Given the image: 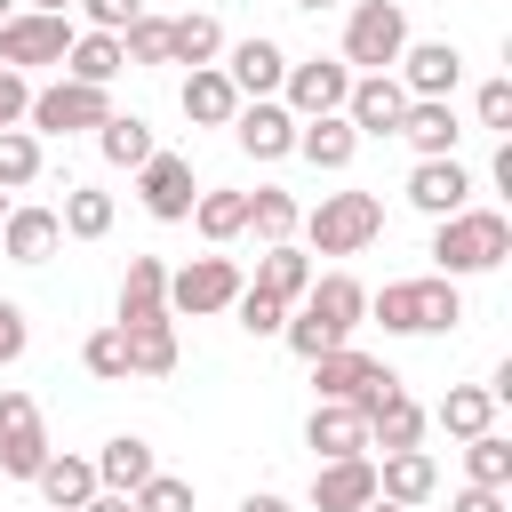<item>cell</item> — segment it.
Listing matches in <instances>:
<instances>
[{
	"mask_svg": "<svg viewBox=\"0 0 512 512\" xmlns=\"http://www.w3.org/2000/svg\"><path fill=\"white\" fill-rule=\"evenodd\" d=\"M176 104H184V120H192V128H232V112H240V88L224 80V64H192Z\"/></svg>",
	"mask_w": 512,
	"mask_h": 512,
	"instance_id": "d4e9b609",
	"label": "cell"
},
{
	"mask_svg": "<svg viewBox=\"0 0 512 512\" xmlns=\"http://www.w3.org/2000/svg\"><path fill=\"white\" fill-rule=\"evenodd\" d=\"M224 56V24L208 16V8H184V16H168V64H216Z\"/></svg>",
	"mask_w": 512,
	"mask_h": 512,
	"instance_id": "f546056e",
	"label": "cell"
},
{
	"mask_svg": "<svg viewBox=\"0 0 512 512\" xmlns=\"http://www.w3.org/2000/svg\"><path fill=\"white\" fill-rule=\"evenodd\" d=\"M48 464V424L32 392H0V480H32Z\"/></svg>",
	"mask_w": 512,
	"mask_h": 512,
	"instance_id": "30bf717a",
	"label": "cell"
},
{
	"mask_svg": "<svg viewBox=\"0 0 512 512\" xmlns=\"http://www.w3.org/2000/svg\"><path fill=\"white\" fill-rule=\"evenodd\" d=\"M120 72H128V56H120V32H72V48H64V80L112 88Z\"/></svg>",
	"mask_w": 512,
	"mask_h": 512,
	"instance_id": "83f0119b",
	"label": "cell"
},
{
	"mask_svg": "<svg viewBox=\"0 0 512 512\" xmlns=\"http://www.w3.org/2000/svg\"><path fill=\"white\" fill-rule=\"evenodd\" d=\"M80 512H136V504H128V496H112V488H96V496H88Z\"/></svg>",
	"mask_w": 512,
	"mask_h": 512,
	"instance_id": "f907efd6",
	"label": "cell"
},
{
	"mask_svg": "<svg viewBox=\"0 0 512 512\" xmlns=\"http://www.w3.org/2000/svg\"><path fill=\"white\" fill-rule=\"evenodd\" d=\"M344 88H352V64L344 56H304V64H288L280 104L296 120H312V112H344Z\"/></svg>",
	"mask_w": 512,
	"mask_h": 512,
	"instance_id": "7c38bea8",
	"label": "cell"
},
{
	"mask_svg": "<svg viewBox=\"0 0 512 512\" xmlns=\"http://www.w3.org/2000/svg\"><path fill=\"white\" fill-rule=\"evenodd\" d=\"M288 8H304V16H320V8H336V0H288Z\"/></svg>",
	"mask_w": 512,
	"mask_h": 512,
	"instance_id": "db71d44e",
	"label": "cell"
},
{
	"mask_svg": "<svg viewBox=\"0 0 512 512\" xmlns=\"http://www.w3.org/2000/svg\"><path fill=\"white\" fill-rule=\"evenodd\" d=\"M120 328V320H112ZM128 336V376H176V320H144V328H120Z\"/></svg>",
	"mask_w": 512,
	"mask_h": 512,
	"instance_id": "836d02e7",
	"label": "cell"
},
{
	"mask_svg": "<svg viewBox=\"0 0 512 512\" xmlns=\"http://www.w3.org/2000/svg\"><path fill=\"white\" fill-rule=\"evenodd\" d=\"M376 496H392V504H432L440 496V464H432V448L416 440V448H392V456H376Z\"/></svg>",
	"mask_w": 512,
	"mask_h": 512,
	"instance_id": "44dd1931",
	"label": "cell"
},
{
	"mask_svg": "<svg viewBox=\"0 0 512 512\" xmlns=\"http://www.w3.org/2000/svg\"><path fill=\"white\" fill-rule=\"evenodd\" d=\"M232 144H240L248 160H288V152H296V112H288L280 96H248V104L232 112Z\"/></svg>",
	"mask_w": 512,
	"mask_h": 512,
	"instance_id": "4fadbf2b",
	"label": "cell"
},
{
	"mask_svg": "<svg viewBox=\"0 0 512 512\" xmlns=\"http://www.w3.org/2000/svg\"><path fill=\"white\" fill-rule=\"evenodd\" d=\"M408 208L416 216H456V208H472V168L448 152V160H416L408 168Z\"/></svg>",
	"mask_w": 512,
	"mask_h": 512,
	"instance_id": "2e32d148",
	"label": "cell"
},
{
	"mask_svg": "<svg viewBox=\"0 0 512 512\" xmlns=\"http://www.w3.org/2000/svg\"><path fill=\"white\" fill-rule=\"evenodd\" d=\"M472 120H480V128H496V136H512V80H480Z\"/></svg>",
	"mask_w": 512,
	"mask_h": 512,
	"instance_id": "ee69618b",
	"label": "cell"
},
{
	"mask_svg": "<svg viewBox=\"0 0 512 512\" xmlns=\"http://www.w3.org/2000/svg\"><path fill=\"white\" fill-rule=\"evenodd\" d=\"M392 136H408V152L416 160H448L456 152V136H464V120H456V104L448 96H408V112H400V128Z\"/></svg>",
	"mask_w": 512,
	"mask_h": 512,
	"instance_id": "ac0fdd59",
	"label": "cell"
},
{
	"mask_svg": "<svg viewBox=\"0 0 512 512\" xmlns=\"http://www.w3.org/2000/svg\"><path fill=\"white\" fill-rule=\"evenodd\" d=\"M80 368L104 376V384H128V336H120V328H96V336L80 344Z\"/></svg>",
	"mask_w": 512,
	"mask_h": 512,
	"instance_id": "ab89813d",
	"label": "cell"
},
{
	"mask_svg": "<svg viewBox=\"0 0 512 512\" xmlns=\"http://www.w3.org/2000/svg\"><path fill=\"white\" fill-rule=\"evenodd\" d=\"M224 80L240 88V104H248V96H280V80H288V48L264 40V32H256V40H232V48H224Z\"/></svg>",
	"mask_w": 512,
	"mask_h": 512,
	"instance_id": "e0dca14e",
	"label": "cell"
},
{
	"mask_svg": "<svg viewBox=\"0 0 512 512\" xmlns=\"http://www.w3.org/2000/svg\"><path fill=\"white\" fill-rule=\"evenodd\" d=\"M24 352H32V320H24L16 296H0V368H16Z\"/></svg>",
	"mask_w": 512,
	"mask_h": 512,
	"instance_id": "f6af8a7d",
	"label": "cell"
},
{
	"mask_svg": "<svg viewBox=\"0 0 512 512\" xmlns=\"http://www.w3.org/2000/svg\"><path fill=\"white\" fill-rule=\"evenodd\" d=\"M400 48H408V8L400 0H360L352 16H344V64L352 72H392L400 64Z\"/></svg>",
	"mask_w": 512,
	"mask_h": 512,
	"instance_id": "8992f818",
	"label": "cell"
},
{
	"mask_svg": "<svg viewBox=\"0 0 512 512\" xmlns=\"http://www.w3.org/2000/svg\"><path fill=\"white\" fill-rule=\"evenodd\" d=\"M432 272L440 280H472V272H496L512 256V216L504 208H456V216H432Z\"/></svg>",
	"mask_w": 512,
	"mask_h": 512,
	"instance_id": "7a4b0ae2",
	"label": "cell"
},
{
	"mask_svg": "<svg viewBox=\"0 0 512 512\" xmlns=\"http://www.w3.org/2000/svg\"><path fill=\"white\" fill-rule=\"evenodd\" d=\"M304 448L328 464V456H368V416L352 408V400H312V416H304Z\"/></svg>",
	"mask_w": 512,
	"mask_h": 512,
	"instance_id": "ffe728a7",
	"label": "cell"
},
{
	"mask_svg": "<svg viewBox=\"0 0 512 512\" xmlns=\"http://www.w3.org/2000/svg\"><path fill=\"white\" fill-rule=\"evenodd\" d=\"M88 464H96V488H112V496H136V488L160 472V456H152V440H144V432H112Z\"/></svg>",
	"mask_w": 512,
	"mask_h": 512,
	"instance_id": "603a6c76",
	"label": "cell"
},
{
	"mask_svg": "<svg viewBox=\"0 0 512 512\" xmlns=\"http://www.w3.org/2000/svg\"><path fill=\"white\" fill-rule=\"evenodd\" d=\"M96 152H104L112 168H144L160 144H152V120H136V112H112V120L96 128Z\"/></svg>",
	"mask_w": 512,
	"mask_h": 512,
	"instance_id": "d590c367",
	"label": "cell"
},
{
	"mask_svg": "<svg viewBox=\"0 0 512 512\" xmlns=\"http://www.w3.org/2000/svg\"><path fill=\"white\" fill-rule=\"evenodd\" d=\"M240 288H248V280H240L232 256H192V264L168 272V312H176V320H208V312H232Z\"/></svg>",
	"mask_w": 512,
	"mask_h": 512,
	"instance_id": "ba28073f",
	"label": "cell"
},
{
	"mask_svg": "<svg viewBox=\"0 0 512 512\" xmlns=\"http://www.w3.org/2000/svg\"><path fill=\"white\" fill-rule=\"evenodd\" d=\"M32 488H40V504H48V512H80V504L96 496V464H88V456H56V448H48V464L32 472Z\"/></svg>",
	"mask_w": 512,
	"mask_h": 512,
	"instance_id": "4316f807",
	"label": "cell"
},
{
	"mask_svg": "<svg viewBox=\"0 0 512 512\" xmlns=\"http://www.w3.org/2000/svg\"><path fill=\"white\" fill-rule=\"evenodd\" d=\"M496 408H504V400H496L488 384H448V400L432 408V424H440L448 440H472V432H488V424H496Z\"/></svg>",
	"mask_w": 512,
	"mask_h": 512,
	"instance_id": "4dcf8cb0",
	"label": "cell"
},
{
	"mask_svg": "<svg viewBox=\"0 0 512 512\" xmlns=\"http://www.w3.org/2000/svg\"><path fill=\"white\" fill-rule=\"evenodd\" d=\"M16 8H24V0H0V24H8V16H16Z\"/></svg>",
	"mask_w": 512,
	"mask_h": 512,
	"instance_id": "11a10c76",
	"label": "cell"
},
{
	"mask_svg": "<svg viewBox=\"0 0 512 512\" xmlns=\"http://www.w3.org/2000/svg\"><path fill=\"white\" fill-rule=\"evenodd\" d=\"M184 224H200V240H240V232H248V192L208 184V192L192 200V216H184Z\"/></svg>",
	"mask_w": 512,
	"mask_h": 512,
	"instance_id": "e575fe53",
	"label": "cell"
},
{
	"mask_svg": "<svg viewBox=\"0 0 512 512\" xmlns=\"http://www.w3.org/2000/svg\"><path fill=\"white\" fill-rule=\"evenodd\" d=\"M368 320V288L352 280V272H312V288L288 304V320H280V336H288V352L296 360H320L328 344H352V328Z\"/></svg>",
	"mask_w": 512,
	"mask_h": 512,
	"instance_id": "6da1fadb",
	"label": "cell"
},
{
	"mask_svg": "<svg viewBox=\"0 0 512 512\" xmlns=\"http://www.w3.org/2000/svg\"><path fill=\"white\" fill-rule=\"evenodd\" d=\"M40 184V136L32 128H0V192Z\"/></svg>",
	"mask_w": 512,
	"mask_h": 512,
	"instance_id": "f35d334b",
	"label": "cell"
},
{
	"mask_svg": "<svg viewBox=\"0 0 512 512\" xmlns=\"http://www.w3.org/2000/svg\"><path fill=\"white\" fill-rule=\"evenodd\" d=\"M360 512H408V504H392V496H368V504H360Z\"/></svg>",
	"mask_w": 512,
	"mask_h": 512,
	"instance_id": "f5cc1de1",
	"label": "cell"
},
{
	"mask_svg": "<svg viewBox=\"0 0 512 512\" xmlns=\"http://www.w3.org/2000/svg\"><path fill=\"white\" fill-rule=\"evenodd\" d=\"M296 216H304L296 192H280V184H256V192H248V232H256L264 248H272V240H296Z\"/></svg>",
	"mask_w": 512,
	"mask_h": 512,
	"instance_id": "8d00e7d4",
	"label": "cell"
},
{
	"mask_svg": "<svg viewBox=\"0 0 512 512\" xmlns=\"http://www.w3.org/2000/svg\"><path fill=\"white\" fill-rule=\"evenodd\" d=\"M448 512H512V504H504V488H472V480H464V488L448 496Z\"/></svg>",
	"mask_w": 512,
	"mask_h": 512,
	"instance_id": "c3c4849f",
	"label": "cell"
},
{
	"mask_svg": "<svg viewBox=\"0 0 512 512\" xmlns=\"http://www.w3.org/2000/svg\"><path fill=\"white\" fill-rule=\"evenodd\" d=\"M296 232H304L320 256H360V248L384 232V200H376V192H320V208H304Z\"/></svg>",
	"mask_w": 512,
	"mask_h": 512,
	"instance_id": "277c9868",
	"label": "cell"
},
{
	"mask_svg": "<svg viewBox=\"0 0 512 512\" xmlns=\"http://www.w3.org/2000/svg\"><path fill=\"white\" fill-rule=\"evenodd\" d=\"M392 80H400L408 96H456V80H464V48H456V40H408L400 64H392Z\"/></svg>",
	"mask_w": 512,
	"mask_h": 512,
	"instance_id": "5bb4252c",
	"label": "cell"
},
{
	"mask_svg": "<svg viewBox=\"0 0 512 512\" xmlns=\"http://www.w3.org/2000/svg\"><path fill=\"white\" fill-rule=\"evenodd\" d=\"M256 288H264V296H280V304H296V296L312 288V256H304L296 240H272V248L256 256Z\"/></svg>",
	"mask_w": 512,
	"mask_h": 512,
	"instance_id": "d6a6232c",
	"label": "cell"
},
{
	"mask_svg": "<svg viewBox=\"0 0 512 512\" xmlns=\"http://www.w3.org/2000/svg\"><path fill=\"white\" fill-rule=\"evenodd\" d=\"M72 48V16H48V8H16L0 24V64L8 72H40V64H64Z\"/></svg>",
	"mask_w": 512,
	"mask_h": 512,
	"instance_id": "9c48e42d",
	"label": "cell"
},
{
	"mask_svg": "<svg viewBox=\"0 0 512 512\" xmlns=\"http://www.w3.org/2000/svg\"><path fill=\"white\" fill-rule=\"evenodd\" d=\"M296 160H312L320 176H344L360 160V128L344 112H312V120H296Z\"/></svg>",
	"mask_w": 512,
	"mask_h": 512,
	"instance_id": "d6986e66",
	"label": "cell"
},
{
	"mask_svg": "<svg viewBox=\"0 0 512 512\" xmlns=\"http://www.w3.org/2000/svg\"><path fill=\"white\" fill-rule=\"evenodd\" d=\"M368 312L384 320V336H448V328L464 320V296H456V280L424 272V280H384V288H368Z\"/></svg>",
	"mask_w": 512,
	"mask_h": 512,
	"instance_id": "3957f363",
	"label": "cell"
},
{
	"mask_svg": "<svg viewBox=\"0 0 512 512\" xmlns=\"http://www.w3.org/2000/svg\"><path fill=\"white\" fill-rule=\"evenodd\" d=\"M24 8H48V16H72V0H24Z\"/></svg>",
	"mask_w": 512,
	"mask_h": 512,
	"instance_id": "816d5d0a",
	"label": "cell"
},
{
	"mask_svg": "<svg viewBox=\"0 0 512 512\" xmlns=\"http://www.w3.org/2000/svg\"><path fill=\"white\" fill-rule=\"evenodd\" d=\"M120 56H128V64H168V16L144 8V16L120 32Z\"/></svg>",
	"mask_w": 512,
	"mask_h": 512,
	"instance_id": "60d3db41",
	"label": "cell"
},
{
	"mask_svg": "<svg viewBox=\"0 0 512 512\" xmlns=\"http://www.w3.org/2000/svg\"><path fill=\"white\" fill-rule=\"evenodd\" d=\"M424 424H432V416H424V408H416L408 392H392V400H376V408H368V456H392V448H416V440H424Z\"/></svg>",
	"mask_w": 512,
	"mask_h": 512,
	"instance_id": "f1b7e54d",
	"label": "cell"
},
{
	"mask_svg": "<svg viewBox=\"0 0 512 512\" xmlns=\"http://www.w3.org/2000/svg\"><path fill=\"white\" fill-rule=\"evenodd\" d=\"M72 8L88 16V32H128L144 16V0H72Z\"/></svg>",
	"mask_w": 512,
	"mask_h": 512,
	"instance_id": "bcb514c9",
	"label": "cell"
},
{
	"mask_svg": "<svg viewBox=\"0 0 512 512\" xmlns=\"http://www.w3.org/2000/svg\"><path fill=\"white\" fill-rule=\"evenodd\" d=\"M240 512H296L288 496H272V488H256V496H240Z\"/></svg>",
	"mask_w": 512,
	"mask_h": 512,
	"instance_id": "681fc988",
	"label": "cell"
},
{
	"mask_svg": "<svg viewBox=\"0 0 512 512\" xmlns=\"http://www.w3.org/2000/svg\"><path fill=\"white\" fill-rule=\"evenodd\" d=\"M400 392V376L376 360V352H360V344H328L320 360H312V400H352L360 416L376 408V400H392Z\"/></svg>",
	"mask_w": 512,
	"mask_h": 512,
	"instance_id": "5b68a950",
	"label": "cell"
},
{
	"mask_svg": "<svg viewBox=\"0 0 512 512\" xmlns=\"http://www.w3.org/2000/svg\"><path fill=\"white\" fill-rule=\"evenodd\" d=\"M232 312H240V328H248V336H280V320H288V304H280V296H264L256 280L232 296Z\"/></svg>",
	"mask_w": 512,
	"mask_h": 512,
	"instance_id": "b9f144b4",
	"label": "cell"
},
{
	"mask_svg": "<svg viewBox=\"0 0 512 512\" xmlns=\"http://www.w3.org/2000/svg\"><path fill=\"white\" fill-rule=\"evenodd\" d=\"M112 216H120V200H112V192H96V184H64V208H56L64 240H104V232H112Z\"/></svg>",
	"mask_w": 512,
	"mask_h": 512,
	"instance_id": "1f68e13d",
	"label": "cell"
},
{
	"mask_svg": "<svg viewBox=\"0 0 512 512\" xmlns=\"http://www.w3.org/2000/svg\"><path fill=\"white\" fill-rule=\"evenodd\" d=\"M144 320H176L160 256H128V272H120V328H144Z\"/></svg>",
	"mask_w": 512,
	"mask_h": 512,
	"instance_id": "cb8c5ba5",
	"label": "cell"
},
{
	"mask_svg": "<svg viewBox=\"0 0 512 512\" xmlns=\"http://www.w3.org/2000/svg\"><path fill=\"white\" fill-rule=\"evenodd\" d=\"M0 248H8L16 264H48V256L64 248L56 208H8V216H0Z\"/></svg>",
	"mask_w": 512,
	"mask_h": 512,
	"instance_id": "484cf974",
	"label": "cell"
},
{
	"mask_svg": "<svg viewBox=\"0 0 512 512\" xmlns=\"http://www.w3.org/2000/svg\"><path fill=\"white\" fill-rule=\"evenodd\" d=\"M136 200H144V216H152V224H184V216H192V200H200L192 160H184V152H152V160L136 168Z\"/></svg>",
	"mask_w": 512,
	"mask_h": 512,
	"instance_id": "8fae6325",
	"label": "cell"
},
{
	"mask_svg": "<svg viewBox=\"0 0 512 512\" xmlns=\"http://www.w3.org/2000/svg\"><path fill=\"white\" fill-rule=\"evenodd\" d=\"M104 120H112V88H88V80H48L24 104L32 136H80V128H104Z\"/></svg>",
	"mask_w": 512,
	"mask_h": 512,
	"instance_id": "52a82bcc",
	"label": "cell"
},
{
	"mask_svg": "<svg viewBox=\"0 0 512 512\" xmlns=\"http://www.w3.org/2000/svg\"><path fill=\"white\" fill-rule=\"evenodd\" d=\"M40 512H48V504H40Z\"/></svg>",
	"mask_w": 512,
	"mask_h": 512,
	"instance_id": "6f0895ef",
	"label": "cell"
},
{
	"mask_svg": "<svg viewBox=\"0 0 512 512\" xmlns=\"http://www.w3.org/2000/svg\"><path fill=\"white\" fill-rule=\"evenodd\" d=\"M464 480H472V488H512V440H504L496 424L464 440Z\"/></svg>",
	"mask_w": 512,
	"mask_h": 512,
	"instance_id": "74e56055",
	"label": "cell"
},
{
	"mask_svg": "<svg viewBox=\"0 0 512 512\" xmlns=\"http://www.w3.org/2000/svg\"><path fill=\"white\" fill-rule=\"evenodd\" d=\"M128 504H136V512H192V480H184V472H152Z\"/></svg>",
	"mask_w": 512,
	"mask_h": 512,
	"instance_id": "7bdbcfd3",
	"label": "cell"
},
{
	"mask_svg": "<svg viewBox=\"0 0 512 512\" xmlns=\"http://www.w3.org/2000/svg\"><path fill=\"white\" fill-rule=\"evenodd\" d=\"M24 104H32V80L0 64V128H24Z\"/></svg>",
	"mask_w": 512,
	"mask_h": 512,
	"instance_id": "7dc6e473",
	"label": "cell"
},
{
	"mask_svg": "<svg viewBox=\"0 0 512 512\" xmlns=\"http://www.w3.org/2000/svg\"><path fill=\"white\" fill-rule=\"evenodd\" d=\"M376 496V456H328L312 464V512H360Z\"/></svg>",
	"mask_w": 512,
	"mask_h": 512,
	"instance_id": "7402d4cb",
	"label": "cell"
},
{
	"mask_svg": "<svg viewBox=\"0 0 512 512\" xmlns=\"http://www.w3.org/2000/svg\"><path fill=\"white\" fill-rule=\"evenodd\" d=\"M400 112H408V88H400L392 72H352V88H344V120H352L360 136H392Z\"/></svg>",
	"mask_w": 512,
	"mask_h": 512,
	"instance_id": "9a60e30c",
	"label": "cell"
},
{
	"mask_svg": "<svg viewBox=\"0 0 512 512\" xmlns=\"http://www.w3.org/2000/svg\"><path fill=\"white\" fill-rule=\"evenodd\" d=\"M8 208H16V200H8V192H0V216H8Z\"/></svg>",
	"mask_w": 512,
	"mask_h": 512,
	"instance_id": "9f6ffc18",
	"label": "cell"
}]
</instances>
